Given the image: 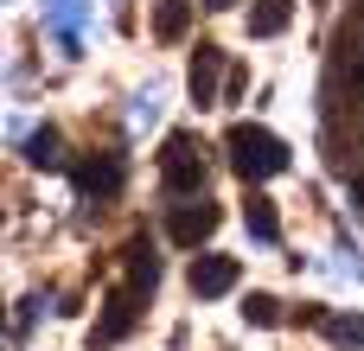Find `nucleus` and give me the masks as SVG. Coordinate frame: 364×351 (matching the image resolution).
Returning a JSON list of instances; mask_svg holds the SVG:
<instances>
[{
    "mask_svg": "<svg viewBox=\"0 0 364 351\" xmlns=\"http://www.w3.org/2000/svg\"><path fill=\"white\" fill-rule=\"evenodd\" d=\"M70 179H77V192H83V198H115V192H122V153L77 160V166H70Z\"/></svg>",
    "mask_w": 364,
    "mask_h": 351,
    "instance_id": "6",
    "label": "nucleus"
},
{
    "mask_svg": "<svg viewBox=\"0 0 364 351\" xmlns=\"http://www.w3.org/2000/svg\"><path fill=\"white\" fill-rule=\"evenodd\" d=\"M160 179H166L173 198L205 192V141H198L192 128H173V134H166V147H160Z\"/></svg>",
    "mask_w": 364,
    "mask_h": 351,
    "instance_id": "2",
    "label": "nucleus"
},
{
    "mask_svg": "<svg viewBox=\"0 0 364 351\" xmlns=\"http://www.w3.org/2000/svg\"><path fill=\"white\" fill-rule=\"evenodd\" d=\"M192 32V0H160L154 6V38H186Z\"/></svg>",
    "mask_w": 364,
    "mask_h": 351,
    "instance_id": "11",
    "label": "nucleus"
},
{
    "mask_svg": "<svg viewBox=\"0 0 364 351\" xmlns=\"http://www.w3.org/2000/svg\"><path fill=\"white\" fill-rule=\"evenodd\" d=\"M218 70H224V51H218L211 38H198L192 70H186V90H192V102H198V109H205V102H218Z\"/></svg>",
    "mask_w": 364,
    "mask_h": 351,
    "instance_id": "7",
    "label": "nucleus"
},
{
    "mask_svg": "<svg viewBox=\"0 0 364 351\" xmlns=\"http://www.w3.org/2000/svg\"><path fill=\"white\" fill-rule=\"evenodd\" d=\"M352 205H358V211H364V166H358V173H352Z\"/></svg>",
    "mask_w": 364,
    "mask_h": 351,
    "instance_id": "17",
    "label": "nucleus"
},
{
    "mask_svg": "<svg viewBox=\"0 0 364 351\" xmlns=\"http://www.w3.org/2000/svg\"><path fill=\"white\" fill-rule=\"evenodd\" d=\"M218 224H224V211H218L211 198H198V205H173V211H166V237H173L179 249H198Z\"/></svg>",
    "mask_w": 364,
    "mask_h": 351,
    "instance_id": "4",
    "label": "nucleus"
},
{
    "mask_svg": "<svg viewBox=\"0 0 364 351\" xmlns=\"http://www.w3.org/2000/svg\"><path fill=\"white\" fill-rule=\"evenodd\" d=\"M237 275H243V262H237V256H218V249L192 256V269H186V281H192V294H198V301L230 294V288H237Z\"/></svg>",
    "mask_w": 364,
    "mask_h": 351,
    "instance_id": "5",
    "label": "nucleus"
},
{
    "mask_svg": "<svg viewBox=\"0 0 364 351\" xmlns=\"http://www.w3.org/2000/svg\"><path fill=\"white\" fill-rule=\"evenodd\" d=\"M243 320H250V326H275V320H282V301H275V294H250V301H243Z\"/></svg>",
    "mask_w": 364,
    "mask_h": 351,
    "instance_id": "14",
    "label": "nucleus"
},
{
    "mask_svg": "<svg viewBox=\"0 0 364 351\" xmlns=\"http://www.w3.org/2000/svg\"><path fill=\"white\" fill-rule=\"evenodd\" d=\"M326 333H333L339 345H364V320L358 313H326Z\"/></svg>",
    "mask_w": 364,
    "mask_h": 351,
    "instance_id": "15",
    "label": "nucleus"
},
{
    "mask_svg": "<svg viewBox=\"0 0 364 351\" xmlns=\"http://www.w3.org/2000/svg\"><path fill=\"white\" fill-rule=\"evenodd\" d=\"M205 6H218V13H224V6H237V0H205Z\"/></svg>",
    "mask_w": 364,
    "mask_h": 351,
    "instance_id": "18",
    "label": "nucleus"
},
{
    "mask_svg": "<svg viewBox=\"0 0 364 351\" xmlns=\"http://www.w3.org/2000/svg\"><path fill=\"white\" fill-rule=\"evenodd\" d=\"M147 122H160V90H141L134 96V128H147Z\"/></svg>",
    "mask_w": 364,
    "mask_h": 351,
    "instance_id": "16",
    "label": "nucleus"
},
{
    "mask_svg": "<svg viewBox=\"0 0 364 351\" xmlns=\"http://www.w3.org/2000/svg\"><path fill=\"white\" fill-rule=\"evenodd\" d=\"M122 262H128V288L154 294V281H160V256H154V243H147V237H134V243L122 249Z\"/></svg>",
    "mask_w": 364,
    "mask_h": 351,
    "instance_id": "8",
    "label": "nucleus"
},
{
    "mask_svg": "<svg viewBox=\"0 0 364 351\" xmlns=\"http://www.w3.org/2000/svg\"><path fill=\"white\" fill-rule=\"evenodd\" d=\"M288 19H294V0H256V6H250V38L288 32Z\"/></svg>",
    "mask_w": 364,
    "mask_h": 351,
    "instance_id": "10",
    "label": "nucleus"
},
{
    "mask_svg": "<svg viewBox=\"0 0 364 351\" xmlns=\"http://www.w3.org/2000/svg\"><path fill=\"white\" fill-rule=\"evenodd\" d=\"M134 320H141V288H109V301H102V320L90 326V351H109V345H122L128 333H134Z\"/></svg>",
    "mask_w": 364,
    "mask_h": 351,
    "instance_id": "3",
    "label": "nucleus"
},
{
    "mask_svg": "<svg viewBox=\"0 0 364 351\" xmlns=\"http://www.w3.org/2000/svg\"><path fill=\"white\" fill-rule=\"evenodd\" d=\"M45 19H51L58 45H64V51H77V26H83V0H51V6H45Z\"/></svg>",
    "mask_w": 364,
    "mask_h": 351,
    "instance_id": "12",
    "label": "nucleus"
},
{
    "mask_svg": "<svg viewBox=\"0 0 364 351\" xmlns=\"http://www.w3.org/2000/svg\"><path fill=\"white\" fill-rule=\"evenodd\" d=\"M26 166H38V173H58V166H64L58 128H32V134H26Z\"/></svg>",
    "mask_w": 364,
    "mask_h": 351,
    "instance_id": "9",
    "label": "nucleus"
},
{
    "mask_svg": "<svg viewBox=\"0 0 364 351\" xmlns=\"http://www.w3.org/2000/svg\"><path fill=\"white\" fill-rule=\"evenodd\" d=\"M224 147H230V166H237L250 185H262V179L288 173V141H282V134H269L262 122H237V128L224 134Z\"/></svg>",
    "mask_w": 364,
    "mask_h": 351,
    "instance_id": "1",
    "label": "nucleus"
},
{
    "mask_svg": "<svg viewBox=\"0 0 364 351\" xmlns=\"http://www.w3.org/2000/svg\"><path fill=\"white\" fill-rule=\"evenodd\" d=\"M243 224H250L256 243H282V217H275L269 198H250V205H243Z\"/></svg>",
    "mask_w": 364,
    "mask_h": 351,
    "instance_id": "13",
    "label": "nucleus"
}]
</instances>
